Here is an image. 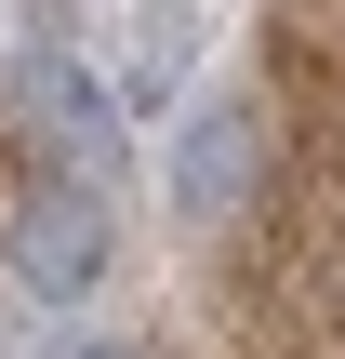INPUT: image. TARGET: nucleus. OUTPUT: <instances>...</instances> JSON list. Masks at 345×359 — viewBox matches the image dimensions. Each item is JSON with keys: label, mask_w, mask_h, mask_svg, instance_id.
Returning a JSON list of instances; mask_svg holds the SVG:
<instances>
[{"label": "nucleus", "mask_w": 345, "mask_h": 359, "mask_svg": "<svg viewBox=\"0 0 345 359\" xmlns=\"http://www.w3.org/2000/svg\"><path fill=\"white\" fill-rule=\"evenodd\" d=\"M0 93H13V120L53 147V173H66V187H106L120 120H106V80H93V67H66V53L40 40V53H13V80H0Z\"/></svg>", "instance_id": "1"}, {"label": "nucleus", "mask_w": 345, "mask_h": 359, "mask_svg": "<svg viewBox=\"0 0 345 359\" xmlns=\"http://www.w3.org/2000/svg\"><path fill=\"white\" fill-rule=\"evenodd\" d=\"M13 280L40 293V306H66V293H93L106 280V187H66V173H40L27 200H13Z\"/></svg>", "instance_id": "2"}, {"label": "nucleus", "mask_w": 345, "mask_h": 359, "mask_svg": "<svg viewBox=\"0 0 345 359\" xmlns=\"http://www.w3.org/2000/svg\"><path fill=\"white\" fill-rule=\"evenodd\" d=\"M80 359H120V346H80Z\"/></svg>", "instance_id": "4"}, {"label": "nucleus", "mask_w": 345, "mask_h": 359, "mask_svg": "<svg viewBox=\"0 0 345 359\" xmlns=\"http://www.w3.org/2000/svg\"><path fill=\"white\" fill-rule=\"evenodd\" d=\"M253 160H266L253 107H239V93H199V107L173 120V213H186V226H226V213L253 200Z\"/></svg>", "instance_id": "3"}]
</instances>
